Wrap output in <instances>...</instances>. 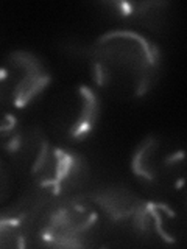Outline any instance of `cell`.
Returning <instances> with one entry per match:
<instances>
[{"label": "cell", "instance_id": "1", "mask_svg": "<svg viewBox=\"0 0 187 249\" xmlns=\"http://www.w3.org/2000/svg\"><path fill=\"white\" fill-rule=\"evenodd\" d=\"M91 59L98 88L122 100L145 95L159 69L156 47L130 30H115L100 36L91 49Z\"/></svg>", "mask_w": 187, "mask_h": 249}, {"label": "cell", "instance_id": "2", "mask_svg": "<svg viewBox=\"0 0 187 249\" xmlns=\"http://www.w3.org/2000/svg\"><path fill=\"white\" fill-rule=\"evenodd\" d=\"M132 171L142 181L158 189H181L186 154L179 148L167 146L164 139L147 137L132 156Z\"/></svg>", "mask_w": 187, "mask_h": 249}, {"label": "cell", "instance_id": "3", "mask_svg": "<svg viewBox=\"0 0 187 249\" xmlns=\"http://www.w3.org/2000/svg\"><path fill=\"white\" fill-rule=\"evenodd\" d=\"M98 115V100L89 88L76 86L64 90L50 111L52 131L62 140L78 142L94 128Z\"/></svg>", "mask_w": 187, "mask_h": 249}, {"label": "cell", "instance_id": "4", "mask_svg": "<svg viewBox=\"0 0 187 249\" xmlns=\"http://www.w3.org/2000/svg\"><path fill=\"white\" fill-rule=\"evenodd\" d=\"M2 100L11 107H25L50 81L42 62L28 52H13L2 69Z\"/></svg>", "mask_w": 187, "mask_h": 249}, {"label": "cell", "instance_id": "5", "mask_svg": "<svg viewBox=\"0 0 187 249\" xmlns=\"http://www.w3.org/2000/svg\"><path fill=\"white\" fill-rule=\"evenodd\" d=\"M97 223L95 210L81 199H70L50 210L41 228V238L55 246H84Z\"/></svg>", "mask_w": 187, "mask_h": 249}]
</instances>
